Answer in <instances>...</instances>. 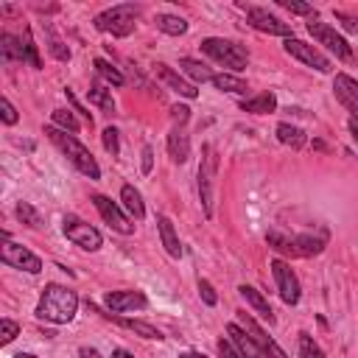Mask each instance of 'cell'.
<instances>
[{"label": "cell", "instance_id": "25", "mask_svg": "<svg viewBox=\"0 0 358 358\" xmlns=\"http://www.w3.org/2000/svg\"><path fill=\"white\" fill-rule=\"evenodd\" d=\"M274 106H277L274 92H260V95H255V98H249V101H241V109H243V112H252V115L274 112Z\"/></svg>", "mask_w": 358, "mask_h": 358}, {"label": "cell", "instance_id": "44", "mask_svg": "<svg viewBox=\"0 0 358 358\" xmlns=\"http://www.w3.org/2000/svg\"><path fill=\"white\" fill-rule=\"evenodd\" d=\"M151 157H154V151H151V145H145L143 148V173H151V162H154Z\"/></svg>", "mask_w": 358, "mask_h": 358}, {"label": "cell", "instance_id": "35", "mask_svg": "<svg viewBox=\"0 0 358 358\" xmlns=\"http://www.w3.org/2000/svg\"><path fill=\"white\" fill-rule=\"evenodd\" d=\"M22 53H25V62H28L34 70L42 67V59H39V53H36V45H34L31 31H25V36H22Z\"/></svg>", "mask_w": 358, "mask_h": 358}, {"label": "cell", "instance_id": "16", "mask_svg": "<svg viewBox=\"0 0 358 358\" xmlns=\"http://www.w3.org/2000/svg\"><path fill=\"white\" fill-rule=\"evenodd\" d=\"M103 302H106V308L112 313H123V310H134V308H145L148 305L143 291H109L103 296Z\"/></svg>", "mask_w": 358, "mask_h": 358}, {"label": "cell", "instance_id": "23", "mask_svg": "<svg viewBox=\"0 0 358 358\" xmlns=\"http://www.w3.org/2000/svg\"><path fill=\"white\" fill-rule=\"evenodd\" d=\"M103 316H109V319H115L117 324H123L126 330H131V333H137V336H143V338H162V333L154 327V324H148V322H140V319H123V316H115V313H103Z\"/></svg>", "mask_w": 358, "mask_h": 358}, {"label": "cell", "instance_id": "30", "mask_svg": "<svg viewBox=\"0 0 358 358\" xmlns=\"http://www.w3.org/2000/svg\"><path fill=\"white\" fill-rule=\"evenodd\" d=\"M92 67H95V73L103 78V81H109V84H115V87H120L126 78H123V73L115 67V64H109V62H103V59H95L92 62Z\"/></svg>", "mask_w": 358, "mask_h": 358}, {"label": "cell", "instance_id": "8", "mask_svg": "<svg viewBox=\"0 0 358 358\" xmlns=\"http://www.w3.org/2000/svg\"><path fill=\"white\" fill-rule=\"evenodd\" d=\"M62 232H64L76 246H81V249H87V252H95V249H101V243H103L101 232H98L92 224L81 221L78 215H64Z\"/></svg>", "mask_w": 358, "mask_h": 358}, {"label": "cell", "instance_id": "18", "mask_svg": "<svg viewBox=\"0 0 358 358\" xmlns=\"http://www.w3.org/2000/svg\"><path fill=\"white\" fill-rule=\"evenodd\" d=\"M154 70H157L159 81H162V84H168V87H171L173 92L185 95V98H196V95H199V90H196V87H193L190 81H185V78H182V76H179L176 70H171L168 64H162V62H159V64H154Z\"/></svg>", "mask_w": 358, "mask_h": 358}, {"label": "cell", "instance_id": "15", "mask_svg": "<svg viewBox=\"0 0 358 358\" xmlns=\"http://www.w3.org/2000/svg\"><path fill=\"white\" fill-rule=\"evenodd\" d=\"M333 92L352 112V123H358V81L347 73H338L336 81H333Z\"/></svg>", "mask_w": 358, "mask_h": 358}, {"label": "cell", "instance_id": "46", "mask_svg": "<svg viewBox=\"0 0 358 358\" xmlns=\"http://www.w3.org/2000/svg\"><path fill=\"white\" fill-rule=\"evenodd\" d=\"M112 358H134V355H131L129 350H120V347H117V350L112 352Z\"/></svg>", "mask_w": 358, "mask_h": 358}, {"label": "cell", "instance_id": "13", "mask_svg": "<svg viewBox=\"0 0 358 358\" xmlns=\"http://www.w3.org/2000/svg\"><path fill=\"white\" fill-rule=\"evenodd\" d=\"M92 204H95V210L101 213V218L115 229V232H120V235H131L134 232V224H129V218L120 213V207L112 201V199H106V196H92Z\"/></svg>", "mask_w": 358, "mask_h": 358}, {"label": "cell", "instance_id": "12", "mask_svg": "<svg viewBox=\"0 0 358 358\" xmlns=\"http://www.w3.org/2000/svg\"><path fill=\"white\" fill-rule=\"evenodd\" d=\"M285 50L294 56V59H299L302 64H308V67H313V70H319V73H330L333 70V64H330V59L327 56H322L313 45H305V42H299V39H285Z\"/></svg>", "mask_w": 358, "mask_h": 358}, {"label": "cell", "instance_id": "34", "mask_svg": "<svg viewBox=\"0 0 358 358\" xmlns=\"http://www.w3.org/2000/svg\"><path fill=\"white\" fill-rule=\"evenodd\" d=\"M299 358H324L322 347L308 333H299Z\"/></svg>", "mask_w": 358, "mask_h": 358}, {"label": "cell", "instance_id": "49", "mask_svg": "<svg viewBox=\"0 0 358 358\" xmlns=\"http://www.w3.org/2000/svg\"><path fill=\"white\" fill-rule=\"evenodd\" d=\"M14 358H36V355H31V352H17Z\"/></svg>", "mask_w": 358, "mask_h": 358}, {"label": "cell", "instance_id": "22", "mask_svg": "<svg viewBox=\"0 0 358 358\" xmlns=\"http://www.w3.org/2000/svg\"><path fill=\"white\" fill-rule=\"evenodd\" d=\"M238 291H241V296H243V299H246V302H249V305H252L268 324H274V310H271V305L266 302V296H263L257 288H252V285H241Z\"/></svg>", "mask_w": 358, "mask_h": 358}, {"label": "cell", "instance_id": "14", "mask_svg": "<svg viewBox=\"0 0 358 358\" xmlns=\"http://www.w3.org/2000/svg\"><path fill=\"white\" fill-rule=\"evenodd\" d=\"M238 324H241V327L246 330V336H249V338H252V341H255L260 350H266L271 358H285V352H282V350L274 344V338H271V336H266V333L257 327V322H255V319H252L246 310H238Z\"/></svg>", "mask_w": 358, "mask_h": 358}, {"label": "cell", "instance_id": "24", "mask_svg": "<svg viewBox=\"0 0 358 358\" xmlns=\"http://www.w3.org/2000/svg\"><path fill=\"white\" fill-rule=\"evenodd\" d=\"M87 98L101 109V112H106V115H112L115 112V101H112V90H106L101 81H92L90 84V90H87Z\"/></svg>", "mask_w": 358, "mask_h": 358}, {"label": "cell", "instance_id": "33", "mask_svg": "<svg viewBox=\"0 0 358 358\" xmlns=\"http://www.w3.org/2000/svg\"><path fill=\"white\" fill-rule=\"evenodd\" d=\"M17 218H20L25 227H34V229L42 227V215H39L28 201H20V204H17Z\"/></svg>", "mask_w": 358, "mask_h": 358}, {"label": "cell", "instance_id": "45", "mask_svg": "<svg viewBox=\"0 0 358 358\" xmlns=\"http://www.w3.org/2000/svg\"><path fill=\"white\" fill-rule=\"evenodd\" d=\"M78 358H103L98 350H92V347H81L78 350Z\"/></svg>", "mask_w": 358, "mask_h": 358}, {"label": "cell", "instance_id": "31", "mask_svg": "<svg viewBox=\"0 0 358 358\" xmlns=\"http://www.w3.org/2000/svg\"><path fill=\"white\" fill-rule=\"evenodd\" d=\"M179 67H182L193 81H213V73H210L201 62H196V59H182Z\"/></svg>", "mask_w": 358, "mask_h": 358}, {"label": "cell", "instance_id": "1", "mask_svg": "<svg viewBox=\"0 0 358 358\" xmlns=\"http://www.w3.org/2000/svg\"><path fill=\"white\" fill-rule=\"evenodd\" d=\"M327 238L330 232L324 227H316L310 232H302V235H285L280 229H271L266 232V241L271 249L282 252V255H291V257H310V255H319L324 246H327Z\"/></svg>", "mask_w": 358, "mask_h": 358}, {"label": "cell", "instance_id": "2", "mask_svg": "<svg viewBox=\"0 0 358 358\" xmlns=\"http://www.w3.org/2000/svg\"><path fill=\"white\" fill-rule=\"evenodd\" d=\"M76 308H78L76 291H70L67 285L50 282V285H45V291H42V296H39L36 316H39V319H48V322H53V324H67V322H73Z\"/></svg>", "mask_w": 358, "mask_h": 358}, {"label": "cell", "instance_id": "10", "mask_svg": "<svg viewBox=\"0 0 358 358\" xmlns=\"http://www.w3.org/2000/svg\"><path fill=\"white\" fill-rule=\"evenodd\" d=\"M271 274H274V282H277V291H280L282 302L285 305H296L299 302V280L291 271V266L277 257V260H271Z\"/></svg>", "mask_w": 358, "mask_h": 358}, {"label": "cell", "instance_id": "43", "mask_svg": "<svg viewBox=\"0 0 358 358\" xmlns=\"http://www.w3.org/2000/svg\"><path fill=\"white\" fill-rule=\"evenodd\" d=\"M218 352H221V358H243V355L232 347V341H229V338H221V341H218Z\"/></svg>", "mask_w": 358, "mask_h": 358}, {"label": "cell", "instance_id": "20", "mask_svg": "<svg viewBox=\"0 0 358 358\" xmlns=\"http://www.w3.org/2000/svg\"><path fill=\"white\" fill-rule=\"evenodd\" d=\"M0 62L11 64V62H25L22 53V39H17L14 34H0Z\"/></svg>", "mask_w": 358, "mask_h": 358}, {"label": "cell", "instance_id": "28", "mask_svg": "<svg viewBox=\"0 0 358 358\" xmlns=\"http://www.w3.org/2000/svg\"><path fill=\"white\" fill-rule=\"evenodd\" d=\"M213 87L221 90V92H235V95H243L246 92V81L238 78V76H229V73L213 76Z\"/></svg>", "mask_w": 358, "mask_h": 358}, {"label": "cell", "instance_id": "7", "mask_svg": "<svg viewBox=\"0 0 358 358\" xmlns=\"http://www.w3.org/2000/svg\"><path fill=\"white\" fill-rule=\"evenodd\" d=\"M308 34L319 42V45H324L330 53H336L338 59H344V62H352L355 56H352V48H350V42L341 36V34H336V28H330L327 22H319V20H310L308 22Z\"/></svg>", "mask_w": 358, "mask_h": 358}, {"label": "cell", "instance_id": "17", "mask_svg": "<svg viewBox=\"0 0 358 358\" xmlns=\"http://www.w3.org/2000/svg\"><path fill=\"white\" fill-rule=\"evenodd\" d=\"M227 336H229V341H232V347L243 355V358H271L266 350H260L249 336H246V330L238 324V322H232V324H227Z\"/></svg>", "mask_w": 358, "mask_h": 358}, {"label": "cell", "instance_id": "36", "mask_svg": "<svg viewBox=\"0 0 358 358\" xmlns=\"http://www.w3.org/2000/svg\"><path fill=\"white\" fill-rule=\"evenodd\" d=\"M53 123H56V129L78 131V120H76L73 112H67V109H56V112H53Z\"/></svg>", "mask_w": 358, "mask_h": 358}, {"label": "cell", "instance_id": "6", "mask_svg": "<svg viewBox=\"0 0 358 358\" xmlns=\"http://www.w3.org/2000/svg\"><path fill=\"white\" fill-rule=\"evenodd\" d=\"M137 17H140V6L120 3V6H112V8L101 11L95 17V28L103 31V34H112V36H129L134 31V20Z\"/></svg>", "mask_w": 358, "mask_h": 358}, {"label": "cell", "instance_id": "5", "mask_svg": "<svg viewBox=\"0 0 358 358\" xmlns=\"http://www.w3.org/2000/svg\"><path fill=\"white\" fill-rule=\"evenodd\" d=\"M215 176H218V154L213 143L201 145V162H199V199L204 207V215L213 218V201H215Z\"/></svg>", "mask_w": 358, "mask_h": 358}, {"label": "cell", "instance_id": "47", "mask_svg": "<svg viewBox=\"0 0 358 358\" xmlns=\"http://www.w3.org/2000/svg\"><path fill=\"white\" fill-rule=\"evenodd\" d=\"M350 131H352V140L358 143V123H352V120H350Z\"/></svg>", "mask_w": 358, "mask_h": 358}, {"label": "cell", "instance_id": "42", "mask_svg": "<svg viewBox=\"0 0 358 358\" xmlns=\"http://www.w3.org/2000/svg\"><path fill=\"white\" fill-rule=\"evenodd\" d=\"M171 117H173V123H176V126H185V123H187V117H190V109H187V106H182V103H176V106H171Z\"/></svg>", "mask_w": 358, "mask_h": 358}, {"label": "cell", "instance_id": "29", "mask_svg": "<svg viewBox=\"0 0 358 358\" xmlns=\"http://www.w3.org/2000/svg\"><path fill=\"white\" fill-rule=\"evenodd\" d=\"M277 137H280V143H285V145H291V148H302V145H305L302 129H296V126H291V123H280V126H277Z\"/></svg>", "mask_w": 358, "mask_h": 358}, {"label": "cell", "instance_id": "9", "mask_svg": "<svg viewBox=\"0 0 358 358\" xmlns=\"http://www.w3.org/2000/svg\"><path fill=\"white\" fill-rule=\"evenodd\" d=\"M0 260H3L6 266H11V268H22V271H28V274L42 271V260H39L34 252H28L25 246L11 243L8 232H3V249H0Z\"/></svg>", "mask_w": 358, "mask_h": 358}, {"label": "cell", "instance_id": "3", "mask_svg": "<svg viewBox=\"0 0 358 358\" xmlns=\"http://www.w3.org/2000/svg\"><path fill=\"white\" fill-rule=\"evenodd\" d=\"M45 134H48L50 143L73 162L76 171H81V173L90 176V179H101V168H98V162H95V157L90 154L87 145H81L73 134H67L64 129H56V126H45Z\"/></svg>", "mask_w": 358, "mask_h": 358}, {"label": "cell", "instance_id": "38", "mask_svg": "<svg viewBox=\"0 0 358 358\" xmlns=\"http://www.w3.org/2000/svg\"><path fill=\"white\" fill-rule=\"evenodd\" d=\"M0 117H3L6 126H14V123H17V109L11 106L8 98H0Z\"/></svg>", "mask_w": 358, "mask_h": 358}, {"label": "cell", "instance_id": "4", "mask_svg": "<svg viewBox=\"0 0 358 358\" xmlns=\"http://www.w3.org/2000/svg\"><path fill=\"white\" fill-rule=\"evenodd\" d=\"M201 50H204L213 62H218V64H224V67H229V70H235V73L246 70V64H249V53H246V48L238 45V42H232V39L207 36V39L201 42Z\"/></svg>", "mask_w": 358, "mask_h": 358}, {"label": "cell", "instance_id": "48", "mask_svg": "<svg viewBox=\"0 0 358 358\" xmlns=\"http://www.w3.org/2000/svg\"><path fill=\"white\" fill-rule=\"evenodd\" d=\"M179 358H204V355H199V352H190V350H187V352H182Z\"/></svg>", "mask_w": 358, "mask_h": 358}, {"label": "cell", "instance_id": "21", "mask_svg": "<svg viewBox=\"0 0 358 358\" xmlns=\"http://www.w3.org/2000/svg\"><path fill=\"white\" fill-rule=\"evenodd\" d=\"M157 227H159V238H162V246L171 257H182V246H179V238H176V229L171 224L168 215H159L157 218Z\"/></svg>", "mask_w": 358, "mask_h": 358}, {"label": "cell", "instance_id": "40", "mask_svg": "<svg viewBox=\"0 0 358 358\" xmlns=\"http://www.w3.org/2000/svg\"><path fill=\"white\" fill-rule=\"evenodd\" d=\"M280 6H282V8H288V11H294V14H316V11H313V6H308V3H294V0H280Z\"/></svg>", "mask_w": 358, "mask_h": 358}, {"label": "cell", "instance_id": "11", "mask_svg": "<svg viewBox=\"0 0 358 358\" xmlns=\"http://www.w3.org/2000/svg\"><path fill=\"white\" fill-rule=\"evenodd\" d=\"M246 20H249L252 28H257V31H263V34H274V36H288V39H291V25L282 22L280 17L268 14L266 8L249 6V8H246Z\"/></svg>", "mask_w": 358, "mask_h": 358}, {"label": "cell", "instance_id": "41", "mask_svg": "<svg viewBox=\"0 0 358 358\" xmlns=\"http://www.w3.org/2000/svg\"><path fill=\"white\" fill-rule=\"evenodd\" d=\"M199 294H201L204 305H215L218 302V296H215V291H213V285L207 280H199Z\"/></svg>", "mask_w": 358, "mask_h": 358}, {"label": "cell", "instance_id": "32", "mask_svg": "<svg viewBox=\"0 0 358 358\" xmlns=\"http://www.w3.org/2000/svg\"><path fill=\"white\" fill-rule=\"evenodd\" d=\"M45 34H48V50H50V53H53L59 62H67V59H70V50H67V45H64V42L56 36V31H53L48 22H45Z\"/></svg>", "mask_w": 358, "mask_h": 358}, {"label": "cell", "instance_id": "26", "mask_svg": "<svg viewBox=\"0 0 358 358\" xmlns=\"http://www.w3.org/2000/svg\"><path fill=\"white\" fill-rule=\"evenodd\" d=\"M120 201H123V207L140 221L143 215H145V207H143V196H140V190L134 187V185H123L120 187Z\"/></svg>", "mask_w": 358, "mask_h": 358}, {"label": "cell", "instance_id": "19", "mask_svg": "<svg viewBox=\"0 0 358 358\" xmlns=\"http://www.w3.org/2000/svg\"><path fill=\"white\" fill-rule=\"evenodd\" d=\"M168 154L173 162H187L190 157V137L182 126H176L171 134H168Z\"/></svg>", "mask_w": 358, "mask_h": 358}, {"label": "cell", "instance_id": "37", "mask_svg": "<svg viewBox=\"0 0 358 358\" xmlns=\"http://www.w3.org/2000/svg\"><path fill=\"white\" fill-rule=\"evenodd\" d=\"M17 333H20L17 322H11V319H0V344L14 341V338H17Z\"/></svg>", "mask_w": 358, "mask_h": 358}, {"label": "cell", "instance_id": "27", "mask_svg": "<svg viewBox=\"0 0 358 358\" xmlns=\"http://www.w3.org/2000/svg\"><path fill=\"white\" fill-rule=\"evenodd\" d=\"M157 28L162 34H171V36H182L187 31V22L176 14H157Z\"/></svg>", "mask_w": 358, "mask_h": 358}, {"label": "cell", "instance_id": "39", "mask_svg": "<svg viewBox=\"0 0 358 358\" xmlns=\"http://www.w3.org/2000/svg\"><path fill=\"white\" fill-rule=\"evenodd\" d=\"M103 148L112 154V157H117V151H120V145H117V129H103Z\"/></svg>", "mask_w": 358, "mask_h": 358}]
</instances>
